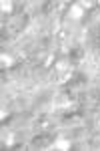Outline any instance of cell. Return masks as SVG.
Instances as JSON below:
<instances>
[{
	"instance_id": "1",
	"label": "cell",
	"mask_w": 100,
	"mask_h": 151,
	"mask_svg": "<svg viewBox=\"0 0 100 151\" xmlns=\"http://www.w3.org/2000/svg\"><path fill=\"white\" fill-rule=\"evenodd\" d=\"M82 16H84V8H82L80 4H74V6L70 8V18H72V20H80Z\"/></svg>"
},
{
	"instance_id": "2",
	"label": "cell",
	"mask_w": 100,
	"mask_h": 151,
	"mask_svg": "<svg viewBox=\"0 0 100 151\" xmlns=\"http://www.w3.org/2000/svg\"><path fill=\"white\" fill-rule=\"evenodd\" d=\"M52 147H54V149H60V151H68L70 149V141L60 137V139H56L54 143H52Z\"/></svg>"
},
{
	"instance_id": "3",
	"label": "cell",
	"mask_w": 100,
	"mask_h": 151,
	"mask_svg": "<svg viewBox=\"0 0 100 151\" xmlns=\"http://www.w3.org/2000/svg\"><path fill=\"white\" fill-rule=\"evenodd\" d=\"M0 63H2V69H10L12 65H14V58L10 55H4L2 52V57H0Z\"/></svg>"
},
{
	"instance_id": "4",
	"label": "cell",
	"mask_w": 100,
	"mask_h": 151,
	"mask_svg": "<svg viewBox=\"0 0 100 151\" xmlns=\"http://www.w3.org/2000/svg\"><path fill=\"white\" fill-rule=\"evenodd\" d=\"M0 8H2V12H4V14H10V12H12V2H4V0H2Z\"/></svg>"
},
{
	"instance_id": "5",
	"label": "cell",
	"mask_w": 100,
	"mask_h": 151,
	"mask_svg": "<svg viewBox=\"0 0 100 151\" xmlns=\"http://www.w3.org/2000/svg\"><path fill=\"white\" fill-rule=\"evenodd\" d=\"M56 69L58 70H66L68 69V60H60V63L56 65Z\"/></svg>"
},
{
	"instance_id": "6",
	"label": "cell",
	"mask_w": 100,
	"mask_h": 151,
	"mask_svg": "<svg viewBox=\"0 0 100 151\" xmlns=\"http://www.w3.org/2000/svg\"><path fill=\"white\" fill-rule=\"evenodd\" d=\"M80 6H82V8H92V6H94V2H92V0H86V2H82Z\"/></svg>"
},
{
	"instance_id": "7",
	"label": "cell",
	"mask_w": 100,
	"mask_h": 151,
	"mask_svg": "<svg viewBox=\"0 0 100 151\" xmlns=\"http://www.w3.org/2000/svg\"><path fill=\"white\" fill-rule=\"evenodd\" d=\"M52 63H54V57L50 55V57H46V60H44V67H50Z\"/></svg>"
},
{
	"instance_id": "8",
	"label": "cell",
	"mask_w": 100,
	"mask_h": 151,
	"mask_svg": "<svg viewBox=\"0 0 100 151\" xmlns=\"http://www.w3.org/2000/svg\"><path fill=\"white\" fill-rule=\"evenodd\" d=\"M6 117H8V111H4V109H2V113H0V119H2V121H4V119H6Z\"/></svg>"
}]
</instances>
